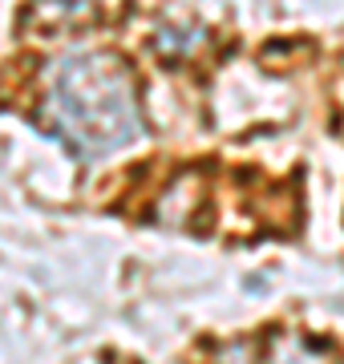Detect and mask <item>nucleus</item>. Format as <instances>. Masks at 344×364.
Returning <instances> with one entry per match:
<instances>
[{"mask_svg":"<svg viewBox=\"0 0 344 364\" xmlns=\"http://www.w3.org/2000/svg\"><path fill=\"white\" fill-rule=\"evenodd\" d=\"M45 126L81 158L122 150L142 130L138 85L118 53H69L53 65L41 105Z\"/></svg>","mask_w":344,"mask_h":364,"instance_id":"nucleus-1","label":"nucleus"},{"mask_svg":"<svg viewBox=\"0 0 344 364\" xmlns=\"http://www.w3.org/2000/svg\"><path fill=\"white\" fill-rule=\"evenodd\" d=\"M264 364H336L324 340L300 336V332H276L264 344Z\"/></svg>","mask_w":344,"mask_h":364,"instance_id":"nucleus-2","label":"nucleus"}]
</instances>
